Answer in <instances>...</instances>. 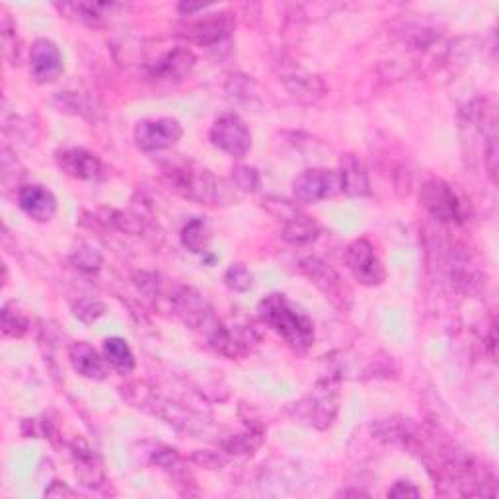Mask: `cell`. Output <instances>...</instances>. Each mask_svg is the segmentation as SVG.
I'll use <instances>...</instances> for the list:
<instances>
[{"mask_svg":"<svg viewBox=\"0 0 499 499\" xmlns=\"http://www.w3.org/2000/svg\"><path fill=\"white\" fill-rule=\"evenodd\" d=\"M258 312L262 320L275 334H280L285 343L291 345L295 352L305 353L315 343V326H312L310 318L285 295L273 293L265 297L258 307Z\"/></svg>","mask_w":499,"mask_h":499,"instance_id":"cell-1","label":"cell"},{"mask_svg":"<svg viewBox=\"0 0 499 499\" xmlns=\"http://www.w3.org/2000/svg\"><path fill=\"white\" fill-rule=\"evenodd\" d=\"M165 176L168 178L174 192L197 203L218 205L232 200L223 180L213 176L209 170L193 165V162L172 165L170 168H165Z\"/></svg>","mask_w":499,"mask_h":499,"instance_id":"cell-2","label":"cell"},{"mask_svg":"<svg viewBox=\"0 0 499 499\" xmlns=\"http://www.w3.org/2000/svg\"><path fill=\"white\" fill-rule=\"evenodd\" d=\"M420 201L441 223H460L467 218L468 207L460 200V195L443 180H429L420 192Z\"/></svg>","mask_w":499,"mask_h":499,"instance_id":"cell-3","label":"cell"},{"mask_svg":"<svg viewBox=\"0 0 499 499\" xmlns=\"http://www.w3.org/2000/svg\"><path fill=\"white\" fill-rule=\"evenodd\" d=\"M342 192L340 170L310 168L299 174L293 182V193L300 203H318Z\"/></svg>","mask_w":499,"mask_h":499,"instance_id":"cell-4","label":"cell"},{"mask_svg":"<svg viewBox=\"0 0 499 499\" xmlns=\"http://www.w3.org/2000/svg\"><path fill=\"white\" fill-rule=\"evenodd\" d=\"M299 268L312 283L320 289L324 295H326V299H330V303H334L342 310L350 308V305H352L350 287L343 283L340 273L332 270L328 263H324L318 258H307L300 262Z\"/></svg>","mask_w":499,"mask_h":499,"instance_id":"cell-5","label":"cell"},{"mask_svg":"<svg viewBox=\"0 0 499 499\" xmlns=\"http://www.w3.org/2000/svg\"><path fill=\"white\" fill-rule=\"evenodd\" d=\"M209 138H211V143L217 148L235 158H244L252 148V133L246 123L235 113H227L223 118H218L211 127Z\"/></svg>","mask_w":499,"mask_h":499,"instance_id":"cell-6","label":"cell"},{"mask_svg":"<svg viewBox=\"0 0 499 499\" xmlns=\"http://www.w3.org/2000/svg\"><path fill=\"white\" fill-rule=\"evenodd\" d=\"M345 262L352 275L361 285L377 287L387 280L385 265L379 260L373 244L365 238H359L350 244V248L345 252Z\"/></svg>","mask_w":499,"mask_h":499,"instance_id":"cell-7","label":"cell"},{"mask_svg":"<svg viewBox=\"0 0 499 499\" xmlns=\"http://www.w3.org/2000/svg\"><path fill=\"white\" fill-rule=\"evenodd\" d=\"M182 133V125L172 118L143 120L135 127V143L145 153H156L176 145Z\"/></svg>","mask_w":499,"mask_h":499,"instance_id":"cell-8","label":"cell"},{"mask_svg":"<svg viewBox=\"0 0 499 499\" xmlns=\"http://www.w3.org/2000/svg\"><path fill=\"white\" fill-rule=\"evenodd\" d=\"M174 310L193 330H203L207 334L217 324L207 300L190 287H182L174 297Z\"/></svg>","mask_w":499,"mask_h":499,"instance_id":"cell-9","label":"cell"},{"mask_svg":"<svg viewBox=\"0 0 499 499\" xmlns=\"http://www.w3.org/2000/svg\"><path fill=\"white\" fill-rule=\"evenodd\" d=\"M30 71L38 83H51L63 73V55L49 40H38L30 51Z\"/></svg>","mask_w":499,"mask_h":499,"instance_id":"cell-10","label":"cell"},{"mask_svg":"<svg viewBox=\"0 0 499 499\" xmlns=\"http://www.w3.org/2000/svg\"><path fill=\"white\" fill-rule=\"evenodd\" d=\"M57 165L67 176L94 182L103 176V166L96 155L85 148H67L57 153Z\"/></svg>","mask_w":499,"mask_h":499,"instance_id":"cell-11","label":"cell"},{"mask_svg":"<svg viewBox=\"0 0 499 499\" xmlns=\"http://www.w3.org/2000/svg\"><path fill=\"white\" fill-rule=\"evenodd\" d=\"M18 203L22 211L33 220H40V223L51 220L57 213L55 195L43 185H24V188H20Z\"/></svg>","mask_w":499,"mask_h":499,"instance_id":"cell-12","label":"cell"},{"mask_svg":"<svg viewBox=\"0 0 499 499\" xmlns=\"http://www.w3.org/2000/svg\"><path fill=\"white\" fill-rule=\"evenodd\" d=\"M281 80L285 83L287 90L291 92V96L303 103H315L324 96V92H326L318 76L307 73L305 68L300 67H291L289 71H283Z\"/></svg>","mask_w":499,"mask_h":499,"instance_id":"cell-13","label":"cell"},{"mask_svg":"<svg viewBox=\"0 0 499 499\" xmlns=\"http://www.w3.org/2000/svg\"><path fill=\"white\" fill-rule=\"evenodd\" d=\"M232 30V18L230 14H213L205 20L195 22L185 28V36H188L193 43L200 45H213L220 40H225Z\"/></svg>","mask_w":499,"mask_h":499,"instance_id":"cell-14","label":"cell"},{"mask_svg":"<svg viewBox=\"0 0 499 499\" xmlns=\"http://www.w3.org/2000/svg\"><path fill=\"white\" fill-rule=\"evenodd\" d=\"M68 359H71L76 373L86 379L103 380L108 375V369H106V363H103V359L98 355L94 347L86 342L73 343L71 350H68Z\"/></svg>","mask_w":499,"mask_h":499,"instance_id":"cell-15","label":"cell"},{"mask_svg":"<svg viewBox=\"0 0 499 499\" xmlns=\"http://www.w3.org/2000/svg\"><path fill=\"white\" fill-rule=\"evenodd\" d=\"M297 410L305 412L303 415H300L303 420L322 429V427L330 425V422L334 420L335 402L330 397V392H316V394H312V397L305 398L300 404H297Z\"/></svg>","mask_w":499,"mask_h":499,"instance_id":"cell-16","label":"cell"},{"mask_svg":"<svg viewBox=\"0 0 499 499\" xmlns=\"http://www.w3.org/2000/svg\"><path fill=\"white\" fill-rule=\"evenodd\" d=\"M195 63V57L190 49L183 48H176L168 51L162 59L156 61V65L153 67V75L160 76V78H182L183 75H188L192 71V67Z\"/></svg>","mask_w":499,"mask_h":499,"instance_id":"cell-17","label":"cell"},{"mask_svg":"<svg viewBox=\"0 0 499 499\" xmlns=\"http://www.w3.org/2000/svg\"><path fill=\"white\" fill-rule=\"evenodd\" d=\"M342 192L347 195H367L369 193V174L363 162L353 155H347L342 162Z\"/></svg>","mask_w":499,"mask_h":499,"instance_id":"cell-18","label":"cell"},{"mask_svg":"<svg viewBox=\"0 0 499 499\" xmlns=\"http://www.w3.org/2000/svg\"><path fill=\"white\" fill-rule=\"evenodd\" d=\"M103 355H106V361L123 375L131 373L135 367V357L131 347L121 338H110L103 342Z\"/></svg>","mask_w":499,"mask_h":499,"instance_id":"cell-19","label":"cell"},{"mask_svg":"<svg viewBox=\"0 0 499 499\" xmlns=\"http://www.w3.org/2000/svg\"><path fill=\"white\" fill-rule=\"evenodd\" d=\"M318 227L315 220L307 215L297 213L293 218H289L283 228V240L291 244H308L316 240Z\"/></svg>","mask_w":499,"mask_h":499,"instance_id":"cell-20","label":"cell"},{"mask_svg":"<svg viewBox=\"0 0 499 499\" xmlns=\"http://www.w3.org/2000/svg\"><path fill=\"white\" fill-rule=\"evenodd\" d=\"M209 240H211V232L203 218H193L182 230V242L183 246L193 254H201L207 250Z\"/></svg>","mask_w":499,"mask_h":499,"instance_id":"cell-21","label":"cell"},{"mask_svg":"<svg viewBox=\"0 0 499 499\" xmlns=\"http://www.w3.org/2000/svg\"><path fill=\"white\" fill-rule=\"evenodd\" d=\"M225 283L228 289H232V291L244 293L252 287V273L248 272L246 265L235 263V265H230L228 272L225 273Z\"/></svg>","mask_w":499,"mask_h":499,"instance_id":"cell-22","label":"cell"},{"mask_svg":"<svg viewBox=\"0 0 499 499\" xmlns=\"http://www.w3.org/2000/svg\"><path fill=\"white\" fill-rule=\"evenodd\" d=\"M232 182H235L244 192H256L260 190V183H262L258 170L250 166L232 168Z\"/></svg>","mask_w":499,"mask_h":499,"instance_id":"cell-23","label":"cell"},{"mask_svg":"<svg viewBox=\"0 0 499 499\" xmlns=\"http://www.w3.org/2000/svg\"><path fill=\"white\" fill-rule=\"evenodd\" d=\"M76 474L88 487H98V482H102V470L96 467L92 457H80V460L76 462Z\"/></svg>","mask_w":499,"mask_h":499,"instance_id":"cell-24","label":"cell"},{"mask_svg":"<svg viewBox=\"0 0 499 499\" xmlns=\"http://www.w3.org/2000/svg\"><path fill=\"white\" fill-rule=\"evenodd\" d=\"M3 328L8 335H22L28 328V320L22 315H13L10 305H6L3 310Z\"/></svg>","mask_w":499,"mask_h":499,"instance_id":"cell-25","label":"cell"},{"mask_svg":"<svg viewBox=\"0 0 499 499\" xmlns=\"http://www.w3.org/2000/svg\"><path fill=\"white\" fill-rule=\"evenodd\" d=\"M103 312V307L94 299H83L80 303L75 307V315L76 318H80L83 322H92L96 320Z\"/></svg>","mask_w":499,"mask_h":499,"instance_id":"cell-26","label":"cell"},{"mask_svg":"<svg viewBox=\"0 0 499 499\" xmlns=\"http://www.w3.org/2000/svg\"><path fill=\"white\" fill-rule=\"evenodd\" d=\"M75 263L78 265L80 270H86V272H94L100 268L102 258L96 250L92 248H80L75 256Z\"/></svg>","mask_w":499,"mask_h":499,"instance_id":"cell-27","label":"cell"},{"mask_svg":"<svg viewBox=\"0 0 499 499\" xmlns=\"http://www.w3.org/2000/svg\"><path fill=\"white\" fill-rule=\"evenodd\" d=\"M76 8H78V13H80V18L88 20V22H92V24H94V22H98V20H102L103 16H106V14H103V10H110L111 6L110 4L83 3V4H78Z\"/></svg>","mask_w":499,"mask_h":499,"instance_id":"cell-28","label":"cell"},{"mask_svg":"<svg viewBox=\"0 0 499 499\" xmlns=\"http://www.w3.org/2000/svg\"><path fill=\"white\" fill-rule=\"evenodd\" d=\"M388 495H392V497H417L420 495V490H417V487L414 486V484H410V482H398V484H394V487L392 490L388 492Z\"/></svg>","mask_w":499,"mask_h":499,"instance_id":"cell-29","label":"cell"},{"mask_svg":"<svg viewBox=\"0 0 499 499\" xmlns=\"http://www.w3.org/2000/svg\"><path fill=\"white\" fill-rule=\"evenodd\" d=\"M205 4H180V10L182 13H188V14H193L197 13V10H203Z\"/></svg>","mask_w":499,"mask_h":499,"instance_id":"cell-30","label":"cell"}]
</instances>
